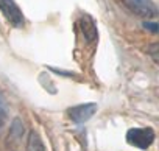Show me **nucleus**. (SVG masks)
I'll list each match as a JSON object with an SVG mask.
<instances>
[{"mask_svg": "<svg viewBox=\"0 0 159 151\" xmlns=\"http://www.w3.org/2000/svg\"><path fill=\"white\" fill-rule=\"evenodd\" d=\"M126 142L136 148L147 149L154 142V131L151 128H133L126 132Z\"/></svg>", "mask_w": 159, "mask_h": 151, "instance_id": "nucleus-1", "label": "nucleus"}, {"mask_svg": "<svg viewBox=\"0 0 159 151\" xmlns=\"http://www.w3.org/2000/svg\"><path fill=\"white\" fill-rule=\"evenodd\" d=\"M0 11L5 16V19L13 25V27H24L25 17L20 11V8L16 5L14 0H0Z\"/></svg>", "mask_w": 159, "mask_h": 151, "instance_id": "nucleus-2", "label": "nucleus"}, {"mask_svg": "<svg viewBox=\"0 0 159 151\" xmlns=\"http://www.w3.org/2000/svg\"><path fill=\"white\" fill-rule=\"evenodd\" d=\"M95 112H97V104L95 103L78 104V106H73V108H70L67 111L70 120L75 122V123H84V122H88Z\"/></svg>", "mask_w": 159, "mask_h": 151, "instance_id": "nucleus-3", "label": "nucleus"}, {"mask_svg": "<svg viewBox=\"0 0 159 151\" xmlns=\"http://www.w3.org/2000/svg\"><path fill=\"white\" fill-rule=\"evenodd\" d=\"M123 3L128 7L129 11H133L140 17L150 19L156 14V8L151 0H123Z\"/></svg>", "mask_w": 159, "mask_h": 151, "instance_id": "nucleus-4", "label": "nucleus"}, {"mask_svg": "<svg viewBox=\"0 0 159 151\" xmlns=\"http://www.w3.org/2000/svg\"><path fill=\"white\" fill-rule=\"evenodd\" d=\"M81 27H83V34L86 36L88 41H94L97 38V25L89 16H84L81 19Z\"/></svg>", "mask_w": 159, "mask_h": 151, "instance_id": "nucleus-5", "label": "nucleus"}, {"mask_svg": "<svg viewBox=\"0 0 159 151\" xmlns=\"http://www.w3.org/2000/svg\"><path fill=\"white\" fill-rule=\"evenodd\" d=\"M27 151H45L44 142L36 131H30L27 139Z\"/></svg>", "mask_w": 159, "mask_h": 151, "instance_id": "nucleus-6", "label": "nucleus"}, {"mask_svg": "<svg viewBox=\"0 0 159 151\" xmlns=\"http://www.w3.org/2000/svg\"><path fill=\"white\" fill-rule=\"evenodd\" d=\"M22 135H24V123H22L19 118H14V122H13V125H11V129H10L8 139L17 142Z\"/></svg>", "mask_w": 159, "mask_h": 151, "instance_id": "nucleus-7", "label": "nucleus"}, {"mask_svg": "<svg viewBox=\"0 0 159 151\" xmlns=\"http://www.w3.org/2000/svg\"><path fill=\"white\" fill-rule=\"evenodd\" d=\"M7 118H8V111H7V104L3 101V98L0 97V132H2L5 123H7Z\"/></svg>", "mask_w": 159, "mask_h": 151, "instance_id": "nucleus-8", "label": "nucleus"}, {"mask_svg": "<svg viewBox=\"0 0 159 151\" xmlns=\"http://www.w3.org/2000/svg\"><path fill=\"white\" fill-rule=\"evenodd\" d=\"M148 53L151 55V58L154 59V62H157V42H154V44L148 48Z\"/></svg>", "mask_w": 159, "mask_h": 151, "instance_id": "nucleus-9", "label": "nucleus"}, {"mask_svg": "<svg viewBox=\"0 0 159 151\" xmlns=\"http://www.w3.org/2000/svg\"><path fill=\"white\" fill-rule=\"evenodd\" d=\"M143 28H148L151 33H157V24L156 22H145Z\"/></svg>", "mask_w": 159, "mask_h": 151, "instance_id": "nucleus-10", "label": "nucleus"}]
</instances>
